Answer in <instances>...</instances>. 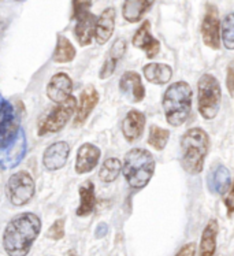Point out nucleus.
Segmentation results:
<instances>
[{
    "label": "nucleus",
    "instance_id": "f257e3e1",
    "mask_svg": "<svg viewBox=\"0 0 234 256\" xmlns=\"http://www.w3.org/2000/svg\"><path fill=\"white\" fill-rule=\"evenodd\" d=\"M42 232V220L33 212H22L7 224L3 248L8 256H26Z\"/></svg>",
    "mask_w": 234,
    "mask_h": 256
},
{
    "label": "nucleus",
    "instance_id": "f03ea898",
    "mask_svg": "<svg viewBox=\"0 0 234 256\" xmlns=\"http://www.w3.org/2000/svg\"><path fill=\"white\" fill-rule=\"evenodd\" d=\"M210 150L208 134L200 128H193L181 138L182 168L192 176L200 174Z\"/></svg>",
    "mask_w": 234,
    "mask_h": 256
},
{
    "label": "nucleus",
    "instance_id": "7ed1b4c3",
    "mask_svg": "<svg viewBox=\"0 0 234 256\" xmlns=\"http://www.w3.org/2000/svg\"><path fill=\"white\" fill-rule=\"evenodd\" d=\"M192 88L185 81H178L168 86L163 96V110L166 120L172 126L185 124L192 108Z\"/></svg>",
    "mask_w": 234,
    "mask_h": 256
},
{
    "label": "nucleus",
    "instance_id": "20e7f679",
    "mask_svg": "<svg viewBox=\"0 0 234 256\" xmlns=\"http://www.w3.org/2000/svg\"><path fill=\"white\" fill-rule=\"evenodd\" d=\"M124 176L133 189L146 188L155 172V159L152 154L142 148H134L126 154Z\"/></svg>",
    "mask_w": 234,
    "mask_h": 256
},
{
    "label": "nucleus",
    "instance_id": "39448f33",
    "mask_svg": "<svg viewBox=\"0 0 234 256\" xmlns=\"http://www.w3.org/2000/svg\"><path fill=\"white\" fill-rule=\"evenodd\" d=\"M198 112L204 120H212L216 116L220 107L222 90L219 81L212 74H204L198 82Z\"/></svg>",
    "mask_w": 234,
    "mask_h": 256
},
{
    "label": "nucleus",
    "instance_id": "423d86ee",
    "mask_svg": "<svg viewBox=\"0 0 234 256\" xmlns=\"http://www.w3.org/2000/svg\"><path fill=\"white\" fill-rule=\"evenodd\" d=\"M78 100L74 96H70L66 102H63L56 107H54L47 114L42 116L37 125L38 136H48L60 132L66 126L70 118L77 111Z\"/></svg>",
    "mask_w": 234,
    "mask_h": 256
},
{
    "label": "nucleus",
    "instance_id": "0eeeda50",
    "mask_svg": "<svg viewBox=\"0 0 234 256\" xmlns=\"http://www.w3.org/2000/svg\"><path fill=\"white\" fill-rule=\"evenodd\" d=\"M20 114L8 100H0V151H4L20 134Z\"/></svg>",
    "mask_w": 234,
    "mask_h": 256
},
{
    "label": "nucleus",
    "instance_id": "6e6552de",
    "mask_svg": "<svg viewBox=\"0 0 234 256\" xmlns=\"http://www.w3.org/2000/svg\"><path fill=\"white\" fill-rule=\"evenodd\" d=\"M6 194L16 207L25 206L34 196V180L28 172L12 174L6 184Z\"/></svg>",
    "mask_w": 234,
    "mask_h": 256
},
{
    "label": "nucleus",
    "instance_id": "1a4fd4ad",
    "mask_svg": "<svg viewBox=\"0 0 234 256\" xmlns=\"http://www.w3.org/2000/svg\"><path fill=\"white\" fill-rule=\"evenodd\" d=\"M202 37L204 44L212 50L220 48L219 36V16L218 10L214 4H207V11L202 22Z\"/></svg>",
    "mask_w": 234,
    "mask_h": 256
},
{
    "label": "nucleus",
    "instance_id": "9d476101",
    "mask_svg": "<svg viewBox=\"0 0 234 256\" xmlns=\"http://www.w3.org/2000/svg\"><path fill=\"white\" fill-rule=\"evenodd\" d=\"M72 90H73V81L66 73L54 74L47 85L48 99L56 104L66 102L72 96Z\"/></svg>",
    "mask_w": 234,
    "mask_h": 256
},
{
    "label": "nucleus",
    "instance_id": "9b49d317",
    "mask_svg": "<svg viewBox=\"0 0 234 256\" xmlns=\"http://www.w3.org/2000/svg\"><path fill=\"white\" fill-rule=\"evenodd\" d=\"M70 155V146L66 142H56L48 146L42 155V164L50 172H56L66 164Z\"/></svg>",
    "mask_w": 234,
    "mask_h": 256
},
{
    "label": "nucleus",
    "instance_id": "f8f14e48",
    "mask_svg": "<svg viewBox=\"0 0 234 256\" xmlns=\"http://www.w3.org/2000/svg\"><path fill=\"white\" fill-rule=\"evenodd\" d=\"M99 103V94L94 86H86L81 92L80 100H78L77 111H76V116H74V126H81L88 120L90 112L94 110V107Z\"/></svg>",
    "mask_w": 234,
    "mask_h": 256
},
{
    "label": "nucleus",
    "instance_id": "ddd939ff",
    "mask_svg": "<svg viewBox=\"0 0 234 256\" xmlns=\"http://www.w3.org/2000/svg\"><path fill=\"white\" fill-rule=\"evenodd\" d=\"M100 160V150L90 142H85L78 148L76 159V172L86 174L94 170Z\"/></svg>",
    "mask_w": 234,
    "mask_h": 256
},
{
    "label": "nucleus",
    "instance_id": "4468645a",
    "mask_svg": "<svg viewBox=\"0 0 234 256\" xmlns=\"http://www.w3.org/2000/svg\"><path fill=\"white\" fill-rule=\"evenodd\" d=\"M133 46L142 50L148 58H155L159 54L160 44H159V42L156 40L155 37L152 36L150 21H146L137 29L136 34L133 36Z\"/></svg>",
    "mask_w": 234,
    "mask_h": 256
},
{
    "label": "nucleus",
    "instance_id": "2eb2a0df",
    "mask_svg": "<svg viewBox=\"0 0 234 256\" xmlns=\"http://www.w3.org/2000/svg\"><path fill=\"white\" fill-rule=\"evenodd\" d=\"M120 89L126 98H129L130 102L138 103L146 98V88L141 82L140 74L136 72H126L120 77Z\"/></svg>",
    "mask_w": 234,
    "mask_h": 256
},
{
    "label": "nucleus",
    "instance_id": "dca6fc26",
    "mask_svg": "<svg viewBox=\"0 0 234 256\" xmlns=\"http://www.w3.org/2000/svg\"><path fill=\"white\" fill-rule=\"evenodd\" d=\"M146 128V115L141 111L130 110L122 122V132L128 142L138 140Z\"/></svg>",
    "mask_w": 234,
    "mask_h": 256
},
{
    "label": "nucleus",
    "instance_id": "f3484780",
    "mask_svg": "<svg viewBox=\"0 0 234 256\" xmlns=\"http://www.w3.org/2000/svg\"><path fill=\"white\" fill-rule=\"evenodd\" d=\"M98 18L92 12H85L84 16H78L77 24L74 28V34L77 37V42L81 46H89L94 36Z\"/></svg>",
    "mask_w": 234,
    "mask_h": 256
},
{
    "label": "nucleus",
    "instance_id": "a211bd4d",
    "mask_svg": "<svg viewBox=\"0 0 234 256\" xmlns=\"http://www.w3.org/2000/svg\"><path fill=\"white\" fill-rule=\"evenodd\" d=\"M115 28V10L112 7H108L102 12V16L98 18L96 22V30H94V38L100 46H103L108 42Z\"/></svg>",
    "mask_w": 234,
    "mask_h": 256
},
{
    "label": "nucleus",
    "instance_id": "6ab92c4d",
    "mask_svg": "<svg viewBox=\"0 0 234 256\" xmlns=\"http://www.w3.org/2000/svg\"><path fill=\"white\" fill-rule=\"evenodd\" d=\"M94 207H96L94 185L92 181H86L80 186V206L76 214L78 216H86L94 212Z\"/></svg>",
    "mask_w": 234,
    "mask_h": 256
},
{
    "label": "nucleus",
    "instance_id": "aec40b11",
    "mask_svg": "<svg viewBox=\"0 0 234 256\" xmlns=\"http://www.w3.org/2000/svg\"><path fill=\"white\" fill-rule=\"evenodd\" d=\"M146 78L156 85H163L170 81L172 76V68L164 63H150L142 68Z\"/></svg>",
    "mask_w": 234,
    "mask_h": 256
},
{
    "label": "nucleus",
    "instance_id": "412c9836",
    "mask_svg": "<svg viewBox=\"0 0 234 256\" xmlns=\"http://www.w3.org/2000/svg\"><path fill=\"white\" fill-rule=\"evenodd\" d=\"M216 236H218V222L215 220H210L202 234L200 256H214L216 250Z\"/></svg>",
    "mask_w": 234,
    "mask_h": 256
},
{
    "label": "nucleus",
    "instance_id": "4be33fe9",
    "mask_svg": "<svg viewBox=\"0 0 234 256\" xmlns=\"http://www.w3.org/2000/svg\"><path fill=\"white\" fill-rule=\"evenodd\" d=\"M8 151L6 154V158L3 159V164L6 168H16L20 164L22 160V158L26 152V138L24 134V130L20 132V134L16 137V140L11 144L8 148Z\"/></svg>",
    "mask_w": 234,
    "mask_h": 256
},
{
    "label": "nucleus",
    "instance_id": "5701e85b",
    "mask_svg": "<svg viewBox=\"0 0 234 256\" xmlns=\"http://www.w3.org/2000/svg\"><path fill=\"white\" fill-rule=\"evenodd\" d=\"M152 2H146V0H128L125 2V4L122 7V14L128 22H138L142 18V16L146 14V11L152 7Z\"/></svg>",
    "mask_w": 234,
    "mask_h": 256
},
{
    "label": "nucleus",
    "instance_id": "b1692460",
    "mask_svg": "<svg viewBox=\"0 0 234 256\" xmlns=\"http://www.w3.org/2000/svg\"><path fill=\"white\" fill-rule=\"evenodd\" d=\"M76 48L72 44V42L68 40V37L62 36L59 34L58 36V42H56V48L54 51V62L56 63H68L73 60L76 58Z\"/></svg>",
    "mask_w": 234,
    "mask_h": 256
},
{
    "label": "nucleus",
    "instance_id": "393cba45",
    "mask_svg": "<svg viewBox=\"0 0 234 256\" xmlns=\"http://www.w3.org/2000/svg\"><path fill=\"white\" fill-rule=\"evenodd\" d=\"M230 184H232L230 172L224 166H219L212 174L211 190L219 194H224L230 189Z\"/></svg>",
    "mask_w": 234,
    "mask_h": 256
},
{
    "label": "nucleus",
    "instance_id": "a878e982",
    "mask_svg": "<svg viewBox=\"0 0 234 256\" xmlns=\"http://www.w3.org/2000/svg\"><path fill=\"white\" fill-rule=\"evenodd\" d=\"M120 170H122V163H120V159L108 158L104 160L103 166L100 168L99 177L103 182H112L118 178Z\"/></svg>",
    "mask_w": 234,
    "mask_h": 256
},
{
    "label": "nucleus",
    "instance_id": "bb28decb",
    "mask_svg": "<svg viewBox=\"0 0 234 256\" xmlns=\"http://www.w3.org/2000/svg\"><path fill=\"white\" fill-rule=\"evenodd\" d=\"M170 138V132L159 128V126L152 125L150 128V136H148V144L154 146L156 151H162L164 150L167 142Z\"/></svg>",
    "mask_w": 234,
    "mask_h": 256
},
{
    "label": "nucleus",
    "instance_id": "cd10ccee",
    "mask_svg": "<svg viewBox=\"0 0 234 256\" xmlns=\"http://www.w3.org/2000/svg\"><path fill=\"white\" fill-rule=\"evenodd\" d=\"M222 42L228 50H234V12L224 16L222 24Z\"/></svg>",
    "mask_w": 234,
    "mask_h": 256
},
{
    "label": "nucleus",
    "instance_id": "c85d7f7f",
    "mask_svg": "<svg viewBox=\"0 0 234 256\" xmlns=\"http://www.w3.org/2000/svg\"><path fill=\"white\" fill-rule=\"evenodd\" d=\"M47 237L54 241L62 240L64 237V220H56L48 229Z\"/></svg>",
    "mask_w": 234,
    "mask_h": 256
},
{
    "label": "nucleus",
    "instance_id": "c756f323",
    "mask_svg": "<svg viewBox=\"0 0 234 256\" xmlns=\"http://www.w3.org/2000/svg\"><path fill=\"white\" fill-rule=\"evenodd\" d=\"M118 62H120L118 59H115V58L107 55V59H106V62L103 63L102 70H100V74H99L100 78L106 80V78H108V77H111V76L114 74Z\"/></svg>",
    "mask_w": 234,
    "mask_h": 256
},
{
    "label": "nucleus",
    "instance_id": "7c9ffc66",
    "mask_svg": "<svg viewBox=\"0 0 234 256\" xmlns=\"http://www.w3.org/2000/svg\"><path fill=\"white\" fill-rule=\"evenodd\" d=\"M92 3L90 2H74L73 3V18L77 20L78 16H84L85 12H89Z\"/></svg>",
    "mask_w": 234,
    "mask_h": 256
},
{
    "label": "nucleus",
    "instance_id": "2f4dec72",
    "mask_svg": "<svg viewBox=\"0 0 234 256\" xmlns=\"http://www.w3.org/2000/svg\"><path fill=\"white\" fill-rule=\"evenodd\" d=\"M226 86L229 89V94L234 96V60L228 66V77H226Z\"/></svg>",
    "mask_w": 234,
    "mask_h": 256
},
{
    "label": "nucleus",
    "instance_id": "473e14b6",
    "mask_svg": "<svg viewBox=\"0 0 234 256\" xmlns=\"http://www.w3.org/2000/svg\"><path fill=\"white\" fill-rule=\"evenodd\" d=\"M224 206H226V208H228V212L229 215H232L234 212V182L232 185V188H230L229 194L226 196V199H224Z\"/></svg>",
    "mask_w": 234,
    "mask_h": 256
},
{
    "label": "nucleus",
    "instance_id": "72a5a7b5",
    "mask_svg": "<svg viewBox=\"0 0 234 256\" xmlns=\"http://www.w3.org/2000/svg\"><path fill=\"white\" fill-rule=\"evenodd\" d=\"M107 233H108V225L102 222V224H99L98 228H96V233H94V236H96V238H103Z\"/></svg>",
    "mask_w": 234,
    "mask_h": 256
},
{
    "label": "nucleus",
    "instance_id": "f704fd0d",
    "mask_svg": "<svg viewBox=\"0 0 234 256\" xmlns=\"http://www.w3.org/2000/svg\"><path fill=\"white\" fill-rule=\"evenodd\" d=\"M194 255V244L190 242V244H188L182 248L181 251L178 252L176 256H193Z\"/></svg>",
    "mask_w": 234,
    "mask_h": 256
}]
</instances>
